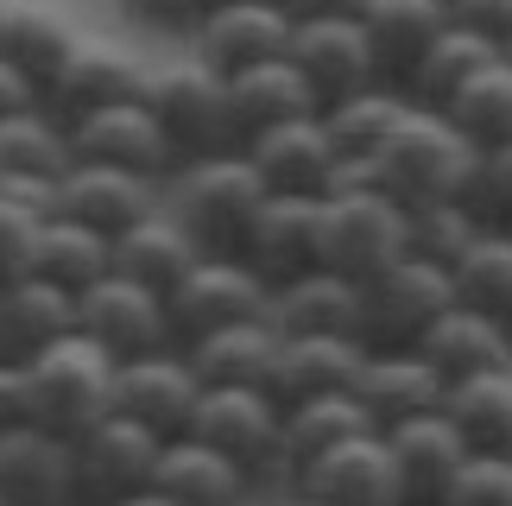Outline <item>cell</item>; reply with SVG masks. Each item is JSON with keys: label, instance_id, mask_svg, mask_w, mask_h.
<instances>
[{"label": "cell", "instance_id": "cell-3", "mask_svg": "<svg viewBox=\"0 0 512 506\" xmlns=\"http://www.w3.org/2000/svg\"><path fill=\"white\" fill-rule=\"evenodd\" d=\"M19 374H26V424H38V431L70 443V437H83L95 418H108L114 361L89 336H76V329L45 342Z\"/></svg>", "mask_w": 512, "mask_h": 506}, {"label": "cell", "instance_id": "cell-2", "mask_svg": "<svg viewBox=\"0 0 512 506\" xmlns=\"http://www.w3.org/2000/svg\"><path fill=\"white\" fill-rule=\"evenodd\" d=\"M177 178V197L165 216L177 222V235L196 247V260H241V241H247V222L260 209V178L241 152H215V159H190L171 171Z\"/></svg>", "mask_w": 512, "mask_h": 506}, {"label": "cell", "instance_id": "cell-9", "mask_svg": "<svg viewBox=\"0 0 512 506\" xmlns=\"http://www.w3.org/2000/svg\"><path fill=\"white\" fill-rule=\"evenodd\" d=\"M140 89H146V64L127 45H114V38H70V51L57 57V70L38 89V108H51L70 127L95 108L140 102Z\"/></svg>", "mask_w": 512, "mask_h": 506}, {"label": "cell", "instance_id": "cell-37", "mask_svg": "<svg viewBox=\"0 0 512 506\" xmlns=\"http://www.w3.org/2000/svg\"><path fill=\"white\" fill-rule=\"evenodd\" d=\"M405 108H411V102H405L392 83H367V89L342 95V102L317 108V121H323V133H329V146H336L342 165H367L373 152H380V140L399 127Z\"/></svg>", "mask_w": 512, "mask_h": 506}, {"label": "cell", "instance_id": "cell-15", "mask_svg": "<svg viewBox=\"0 0 512 506\" xmlns=\"http://www.w3.org/2000/svg\"><path fill=\"white\" fill-rule=\"evenodd\" d=\"M241 159L253 165L260 190H291V197H323V190L336 184V165H342L317 114H298V121H279V127L253 133L241 146Z\"/></svg>", "mask_w": 512, "mask_h": 506}, {"label": "cell", "instance_id": "cell-54", "mask_svg": "<svg viewBox=\"0 0 512 506\" xmlns=\"http://www.w3.org/2000/svg\"><path fill=\"white\" fill-rule=\"evenodd\" d=\"M506 228H512V222H506Z\"/></svg>", "mask_w": 512, "mask_h": 506}, {"label": "cell", "instance_id": "cell-35", "mask_svg": "<svg viewBox=\"0 0 512 506\" xmlns=\"http://www.w3.org/2000/svg\"><path fill=\"white\" fill-rule=\"evenodd\" d=\"M449 298L512 329V228H481L449 260Z\"/></svg>", "mask_w": 512, "mask_h": 506}, {"label": "cell", "instance_id": "cell-47", "mask_svg": "<svg viewBox=\"0 0 512 506\" xmlns=\"http://www.w3.org/2000/svg\"><path fill=\"white\" fill-rule=\"evenodd\" d=\"M26 424V374L13 361H0V431Z\"/></svg>", "mask_w": 512, "mask_h": 506}, {"label": "cell", "instance_id": "cell-12", "mask_svg": "<svg viewBox=\"0 0 512 506\" xmlns=\"http://www.w3.org/2000/svg\"><path fill=\"white\" fill-rule=\"evenodd\" d=\"M76 336H89L108 361H133V355H152V348H171L165 298L121 279V272H102L95 285L76 291Z\"/></svg>", "mask_w": 512, "mask_h": 506}, {"label": "cell", "instance_id": "cell-10", "mask_svg": "<svg viewBox=\"0 0 512 506\" xmlns=\"http://www.w3.org/2000/svg\"><path fill=\"white\" fill-rule=\"evenodd\" d=\"M152 456H159V437H152L146 424H133L121 412L95 418L83 437H70L76 506H114V500L140 494L152 481Z\"/></svg>", "mask_w": 512, "mask_h": 506}, {"label": "cell", "instance_id": "cell-13", "mask_svg": "<svg viewBox=\"0 0 512 506\" xmlns=\"http://www.w3.org/2000/svg\"><path fill=\"white\" fill-rule=\"evenodd\" d=\"M108 412L146 424L159 443L165 437H184L190 431V412H196V374H190V361L177 355V348H152V355L114 361Z\"/></svg>", "mask_w": 512, "mask_h": 506}, {"label": "cell", "instance_id": "cell-44", "mask_svg": "<svg viewBox=\"0 0 512 506\" xmlns=\"http://www.w3.org/2000/svg\"><path fill=\"white\" fill-rule=\"evenodd\" d=\"M38 209L19 203L13 190H0V285L19 279V272H32V241H38Z\"/></svg>", "mask_w": 512, "mask_h": 506}, {"label": "cell", "instance_id": "cell-24", "mask_svg": "<svg viewBox=\"0 0 512 506\" xmlns=\"http://www.w3.org/2000/svg\"><path fill=\"white\" fill-rule=\"evenodd\" d=\"M354 317H361V285L323 266H304L266 298V323L279 336H354Z\"/></svg>", "mask_w": 512, "mask_h": 506}, {"label": "cell", "instance_id": "cell-7", "mask_svg": "<svg viewBox=\"0 0 512 506\" xmlns=\"http://www.w3.org/2000/svg\"><path fill=\"white\" fill-rule=\"evenodd\" d=\"M266 279L247 260H196L184 279L165 291V336L171 348H190L196 336H215L228 323L266 317Z\"/></svg>", "mask_w": 512, "mask_h": 506}, {"label": "cell", "instance_id": "cell-34", "mask_svg": "<svg viewBox=\"0 0 512 506\" xmlns=\"http://www.w3.org/2000/svg\"><path fill=\"white\" fill-rule=\"evenodd\" d=\"M272 348H279V329L266 317H253V323L215 329V336H196L190 348H177V355L190 361L196 386H260L266 367H272Z\"/></svg>", "mask_w": 512, "mask_h": 506}, {"label": "cell", "instance_id": "cell-18", "mask_svg": "<svg viewBox=\"0 0 512 506\" xmlns=\"http://www.w3.org/2000/svg\"><path fill=\"white\" fill-rule=\"evenodd\" d=\"M348 393L373 418V431H386V424H399V418L437 412L443 405V374L418 355V348H380V355L367 348L361 367H354V380H348Z\"/></svg>", "mask_w": 512, "mask_h": 506}, {"label": "cell", "instance_id": "cell-50", "mask_svg": "<svg viewBox=\"0 0 512 506\" xmlns=\"http://www.w3.org/2000/svg\"><path fill=\"white\" fill-rule=\"evenodd\" d=\"M114 506H171L159 488H140V494H127V500H114Z\"/></svg>", "mask_w": 512, "mask_h": 506}, {"label": "cell", "instance_id": "cell-48", "mask_svg": "<svg viewBox=\"0 0 512 506\" xmlns=\"http://www.w3.org/2000/svg\"><path fill=\"white\" fill-rule=\"evenodd\" d=\"M32 102H38V89L7 64V57H0V121H7V114H19V108H32Z\"/></svg>", "mask_w": 512, "mask_h": 506}, {"label": "cell", "instance_id": "cell-41", "mask_svg": "<svg viewBox=\"0 0 512 506\" xmlns=\"http://www.w3.org/2000/svg\"><path fill=\"white\" fill-rule=\"evenodd\" d=\"M481 235V222H475V209L456 203V197H443V203H418V209H405V253H418V260L430 266H443Z\"/></svg>", "mask_w": 512, "mask_h": 506}, {"label": "cell", "instance_id": "cell-28", "mask_svg": "<svg viewBox=\"0 0 512 506\" xmlns=\"http://www.w3.org/2000/svg\"><path fill=\"white\" fill-rule=\"evenodd\" d=\"M228 114H234V140H253V133L298 121V114H317L304 76L291 70V57H266V64H247L228 76Z\"/></svg>", "mask_w": 512, "mask_h": 506}, {"label": "cell", "instance_id": "cell-11", "mask_svg": "<svg viewBox=\"0 0 512 506\" xmlns=\"http://www.w3.org/2000/svg\"><path fill=\"white\" fill-rule=\"evenodd\" d=\"M285 57H291V70L304 76V89H310L317 108L342 102V95L367 89V83H386L380 64H373V45H367L361 19H291Z\"/></svg>", "mask_w": 512, "mask_h": 506}, {"label": "cell", "instance_id": "cell-22", "mask_svg": "<svg viewBox=\"0 0 512 506\" xmlns=\"http://www.w3.org/2000/svg\"><path fill=\"white\" fill-rule=\"evenodd\" d=\"M361 336H279L272 348V367H266V399L279 405H298V399H317V393H342L361 367Z\"/></svg>", "mask_w": 512, "mask_h": 506}, {"label": "cell", "instance_id": "cell-46", "mask_svg": "<svg viewBox=\"0 0 512 506\" xmlns=\"http://www.w3.org/2000/svg\"><path fill=\"white\" fill-rule=\"evenodd\" d=\"M215 0H127V13H140L146 26H171V32H190Z\"/></svg>", "mask_w": 512, "mask_h": 506}, {"label": "cell", "instance_id": "cell-51", "mask_svg": "<svg viewBox=\"0 0 512 506\" xmlns=\"http://www.w3.org/2000/svg\"><path fill=\"white\" fill-rule=\"evenodd\" d=\"M285 506H323V500H310V494H291V500H285Z\"/></svg>", "mask_w": 512, "mask_h": 506}, {"label": "cell", "instance_id": "cell-39", "mask_svg": "<svg viewBox=\"0 0 512 506\" xmlns=\"http://www.w3.org/2000/svg\"><path fill=\"white\" fill-rule=\"evenodd\" d=\"M443 121L456 127L475 152L512 146V64H506V57L481 64L456 95H449V102H443Z\"/></svg>", "mask_w": 512, "mask_h": 506}, {"label": "cell", "instance_id": "cell-27", "mask_svg": "<svg viewBox=\"0 0 512 506\" xmlns=\"http://www.w3.org/2000/svg\"><path fill=\"white\" fill-rule=\"evenodd\" d=\"M64 329H76V298L70 291L45 285L38 272H19V279L0 285V361L26 367L45 342H57Z\"/></svg>", "mask_w": 512, "mask_h": 506}, {"label": "cell", "instance_id": "cell-16", "mask_svg": "<svg viewBox=\"0 0 512 506\" xmlns=\"http://www.w3.org/2000/svg\"><path fill=\"white\" fill-rule=\"evenodd\" d=\"M70 152L76 159H95V165H121L133 178H152V184L177 171V152L165 146V133L146 114V102H114V108H95L83 121H70Z\"/></svg>", "mask_w": 512, "mask_h": 506}, {"label": "cell", "instance_id": "cell-43", "mask_svg": "<svg viewBox=\"0 0 512 506\" xmlns=\"http://www.w3.org/2000/svg\"><path fill=\"white\" fill-rule=\"evenodd\" d=\"M462 203L475 209L481 228H506L512 222V146H494L475 159V178H468Z\"/></svg>", "mask_w": 512, "mask_h": 506}, {"label": "cell", "instance_id": "cell-49", "mask_svg": "<svg viewBox=\"0 0 512 506\" xmlns=\"http://www.w3.org/2000/svg\"><path fill=\"white\" fill-rule=\"evenodd\" d=\"M367 0H291V19H361Z\"/></svg>", "mask_w": 512, "mask_h": 506}, {"label": "cell", "instance_id": "cell-32", "mask_svg": "<svg viewBox=\"0 0 512 506\" xmlns=\"http://www.w3.org/2000/svg\"><path fill=\"white\" fill-rule=\"evenodd\" d=\"M76 165L70 127L51 108H19L0 121V184H57Z\"/></svg>", "mask_w": 512, "mask_h": 506}, {"label": "cell", "instance_id": "cell-55", "mask_svg": "<svg viewBox=\"0 0 512 506\" xmlns=\"http://www.w3.org/2000/svg\"><path fill=\"white\" fill-rule=\"evenodd\" d=\"M506 456H512V450H506Z\"/></svg>", "mask_w": 512, "mask_h": 506}, {"label": "cell", "instance_id": "cell-45", "mask_svg": "<svg viewBox=\"0 0 512 506\" xmlns=\"http://www.w3.org/2000/svg\"><path fill=\"white\" fill-rule=\"evenodd\" d=\"M443 7H449L456 26L494 38V45H506V38H512V0H443Z\"/></svg>", "mask_w": 512, "mask_h": 506}, {"label": "cell", "instance_id": "cell-5", "mask_svg": "<svg viewBox=\"0 0 512 506\" xmlns=\"http://www.w3.org/2000/svg\"><path fill=\"white\" fill-rule=\"evenodd\" d=\"M146 114L159 121L165 146L177 152V165L190 159H215V152H241L234 140V114H228V76H215L209 64H184L171 70H146V89H140Z\"/></svg>", "mask_w": 512, "mask_h": 506}, {"label": "cell", "instance_id": "cell-1", "mask_svg": "<svg viewBox=\"0 0 512 506\" xmlns=\"http://www.w3.org/2000/svg\"><path fill=\"white\" fill-rule=\"evenodd\" d=\"M475 159L481 152L468 146L437 108H405L399 127H392L380 140V152L367 159V184H380L399 209L443 203V197L462 203L468 178H475Z\"/></svg>", "mask_w": 512, "mask_h": 506}, {"label": "cell", "instance_id": "cell-31", "mask_svg": "<svg viewBox=\"0 0 512 506\" xmlns=\"http://www.w3.org/2000/svg\"><path fill=\"white\" fill-rule=\"evenodd\" d=\"M443 26H449L443 0H367V7H361V32H367L373 64H380L386 83H399Z\"/></svg>", "mask_w": 512, "mask_h": 506}, {"label": "cell", "instance_id": "cell-8", "mask_svg": "<svg viewBox=\"0 0 512 506\" xmlns=\"http://www.w3.org/2000/svg\"><path fill=\"white\" fill-rule=\"evenodd\" d=\"M190 437L228 456L247 481L279 469V405L266 399V386H196Z\"/></svg>", "mask_w": 512, "mask_h": 506}, {"label": "cell", "instance_id": "cell-40", "mask_svg": "<svg viewBox=\"0 0 512 506\" xmlns=\"http://www.w3.org/2000/svg\"><path fill=\"white\" fill-rule=\"evenodd\" d=\"M32 272L76 298L83 285H95L108 272V235H95V228L70 222V216H45L32 241Z\"/></svg>", "mask_w": 512, "mask_h": 506}, {"label": "cell", "instance_id": "cell-42", "mask_svg": "<svg viewBox=\"0 0 512 506\" xmlns=\"http://www.w3.org/2000/svg\"><path fill=\"white\" fill-rule=\"evenodd\" d=\"M437 506H512V456H462Z\"/></svg>", "mask_w": 512, "mask_h": 506}, {"label": "cell", "instance_id": "cell-4", "mask_svg": "<svg viewBox=\"0 0 512 506\" xmlns=\"http://www.w3.org/2000/svg\"><path fill=\"white\" fill-rule=\"evenodd\" d=\"M405 253V209L386 197L380 184H336L317 197V241L310 260L342 279H373Z\"/></svg>", "mask_w": 512, "mask_h": 506}, {"label": "cell", "instance_id": "cell-6", "mask_svg": "<svg viewBox=\"0 0 512 506\" xmlns=\"http://www.w3.org/2000/svg\"><path fill=\"white\" fill-rule=\"evenodd\" d=\"M456 304L449 298V272L418 260V253H399L392 266H380L373 279H361V317H354V336L361 348H418V336L443 310Z\"/></svg>", "mask_w": 512, "mask_h": 506}, {"label": "cell", "instance_id": "cell-33", "mask_svg": "<svg viewBox=\"0 0 512 506\" xmlns=\"http://www.w3.org/2000/svg\"><path fill=\"white\" fill-rule=\"evenodd\" d=\"M196 266V247L177 235V222L171 216H140L133 228H121V235L108 241V272H121V279H133V285H146V291H165L184 279V272Z\"/></svg>", "mask_w": 512, "mask_h": 506}, {"label": "cell", "instance_id": "cell-52", "mask_svg": "<svg viewBox=\"0 0 512 506\" xmlns=\"http://www.w3.org/2000/svg\"><path fill=\"white\" fill-rule=\"evenodd\" d=\"M500 57H506V64H512V38H506V45H500Z\"/></svg>", "mask_w": 512, "mask_h": 506}, {"label": "cell", "instance_id": "cell-14", "mask_svg": "<svg viewBox=\"0 0 512 506\" xmlns=\"http://www.w3.org/2000/svg\"><path fill=\"white\" fill-rule=\"evenodd\" d=\"M291 481H298V494L323 506H399V475H392L380 431H354L342 443H329L304 469H291Z\"/></svg>", "mask_w": 512, "mask_h": 506}, {"label": "cell", "instance_id": "cell-19", "mask_svg": "<svg viewBox=\"0 0 512 506\" xmlns=\"http://www.w3.org/2000/svg\"><path fill=\"white\" fill-rule=\"evenodd\" d=\"M152 178H133V171L121 165H95V159H76L64 178H57V209L51 216H70L95 228V235H121V228H133L140 216H152Z\"/></svg>", "mask_w": 512, "mask_h": 506}, {"label": "cell", "instance_id": "cell-38", "mask_svg": "<svg viewBox=\"0 0 512 506\" xmlns=\"http://www.w3.org/2000/svg\"><path fill=\"white\" fill-rule=\"evenodd\" d=\"M354 431H373V418L354 405V393L342 386V393H317V399H298L279 412V469H304L317 450H329V443H342Z\"/></svg>", "mask_w": 512, "mask_h": 506}, {"label": "cell", "instance_id": "cell-23", "mask_svg": "<svg viewBox=\"0 0 512 506\" xmlns=\"http://www.w3.org/2000/svg\"><path fill=\"white\" fill-rule=\"evenodd\" d=\"M0 506H76L70 443L38 424L0 431Z\"/></svg>", "mask_w": 512, "mask_h": 506}, {"label": "cell", "instance_id": "cell-26", "mask_svg": "<svg viewBox=\"0 0 512 506\" xmlns=\"http://www.w3.org/2000/svg\"><path fill=\"white\" fill-rule=\"evenodd\" d=\"M437 412L449 418V431L462 437L468 456H506L512 450V367H481L443 386Z\"/></svg>", "mask_w": 512, "mask_h": 506}, {"label": "cell", "instance_id": "cell-30", "mask_svg": "<svg viewBox=\"0 0 512 506\" xmlns=\"http://www.w3.org/2000/svg\"><path fill=\"white\" fill-rule=\"evenodd\" d=\"M494 57H500L494 38H481V32H468V26H456V19H449V26L424 45L418 64L399 76V95H405L411 108H437V114H443L449 95H456L481 64H494Z\"/></svg>", "mask_w": 512, "mask_h": 506}, {"label": "cell", "instance_id": "cell-20", "mask_svg": "<svg viewBox=\"0 0 512 506\" xmlns=\"http://www.w3.org/2000/svg\"><path fill=\"white\" fill-rule=\"evenodd\" d=\"M380 437H386L392 475H399V506H437L443 488H449V475H456V462L468 456L443 412L399 418V424H386Z\"/></svg>", "mask_w": 512, "mask_h": 506}, {"label": "cell", "instance_id": "cell-17", "mask_svg": "<svg viewBox=\"0 0 512 506\" xmlns=\"http://www.w3.org/2000/svg\"><path fill=\"white\" fill-rule=\"evenodd\" d=\"M190 38H196V64H209L215 76H234L247 64L285 57L291 13L285 7H260V0H215V7L190 26Z\"/></svg>", "mask_w": 512, "mask_h": 506}, {"label": "cell", "instance_id": "cell-29", "mask_svg": "<svg viewBox=\"0 0 512 506\" xmlns=\"http://www.w3.org/2000/svg\"><path fill=\"white\" fill-rule=\"evenodd\" d=\"M418 355L449 380H462V374H481V367H512V329L494 323V317H481V310H462V304H449L437 323L418 336Z\"/></svg>", "mask_w": 512, "mask_h": 506}, {"label": "cell", "instance_id": "cell-21", "mask_svg": "<svg viewBox=\"0 0 512 506\" xmlns=\"http://www.w3.org/2000/svg\"><path fill=\"white\" fill-rule=\"evenodd\" d=\"M310 241H317V197H291V190H266L260 209L247 222V241H241V260L272 285L298 279L310 260Z\"/></svg>", "mask_w": 512, "mask_h": 506}, {"label": "cell", "instance_id": "cell-36", "mask_svg": "<svg viewBox=\"0 0 512 506\" xmlns=\"http://www.w3.org/2000/svg\"><path fill=\"white\" fill-rule=\"evenodd\" d=\"M70 19L45 7V0H0V57L26 76L32 89H45V76L57 70V57L70 51Z\"/></svg>", "mask_w": 512, "mask_h": 506}, {"label": "cell", "instance_id": "cell-25", "mask_svg": "<svg viewBox=\"0 0 512 506\" xmlns=\"http://www.w3.org/2000/svg\"><path fill=\"white\" fill-rule=\"evenodd\" d=\"M171 506H241L253 481L234 469L228 456H215L209 443H196L190 431L184 437H165L159 456H152V481Z\"/></svg>", "mask_w": 512, "mask_h": 506}, {"label": "cell", "instance_id": "cell-53", "mask_svg": "<svg viewBox=\"0 0 512 506\" xmlns=\"http://www.w3.org/2000/svg\"><path fill=\"white\" fill-rule=\"evenodd\" d=\"M260 7H291V0H260Z\"/></svg>", "mask_w": 512, "mask_h": 506}]
</instances>
